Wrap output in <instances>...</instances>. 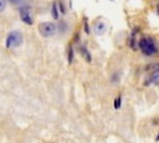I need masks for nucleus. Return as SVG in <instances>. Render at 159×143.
<instances>
[{"mask_svg":"<svg viewBox=\"0 0 159 143\" xmlns=\"http://www.w3.org/2000/svg\"><path fill=\"white\" fill-rule=\"evenodd\" d=\"M140 49L145 55H154L157 53V45L151 37H143L139 42Z\"/></svg>","mask_w":159,"mask_h":143,"instance_id":"1","label":"nucleus"},{"mask_svg":"<svg viewBox=\"0 0 159 143\" xmlns=\"http://www.w3.org/2000/svg\"><path fill=\"white\" fill-rule=\"evenodd\" d=\"M24 42V36L19 31H12L7 37V48H17Z\"/></svg>","mask_w":159,"mask_h":143,"instance_id":"2","label":"nucleus"},{"mask_svg":"<svg viewBox=\"0 0 159 143\" xmlns=\"http://www.w3.org/2000/svg\"><path fill=\"white\" fill-rule=\"evenodd\" d=\"M39 32L43 36L45 37H51L55 34L56 32V25L53 22H43L38 25Z\"/></svg>","mask_w":159,"mask_h":143,"instance_id":"3","label":"nucleus"},{"mask_svg":"<svg viewBox=\"0 0 159 143\" xmlns=\"http://www.w3.org/2000/svg\"><path fill=\"white\" fill-rule=\"evenodd\" d=\"M19 15H20V18H21L22 21L28 25H32L33 19H32V14H31L30 7H20Z\"/></svg>","mask_w":159,"mask_h":143,"instance_id":"4","label":"nucleus"},{"mask_svg":"<svg viewBox=\"0 0 159 143\" xmlns=\"http://www.w3.org/2000/svg\"><path fill=\"white\" fill-rule=\"evenodd\" d=\"M150 82L153 84H159V64L154 66V70L150 75Z\"/></svg>","mask_w":159,"mask_h":143,"instance_id":"5","label":"nucleus"},{"mask_svg":"<svg viewBox=\"0 0 159 143\" xmlns=\"http://www.w3.org/2000/svg\"><path fill=\"white\" fill-rule=\"evenodd\" d=\"M105 31H106V25L104 24L103 21H98L94 25V32L98 35H102L104 34Z\"/></svg>","mask_w":159,"mask_h":143,"instance_id":"6","label":"nucleus"},{"mask_svg":"<svg viewBox=\"0 0 159 143\" xmlns=\"http://www.w3.org/2000/svg\"><path fill=\"white\" fill-rule=\"evenodd\" d=\"M81 51H82V54H83V56L85 57V60H87V62H90V60H91V56H90V54H89L88 51H87L86 48L82 47L81 48Z\"/></svg>","mask_w":159,"mask_h":143,"instance_id":"7","label":"nucleus"},{"mask_svg":"<svg viewBox=\"0 0 159 143\" xmlns=\"http://www.w3.org/2000/svg\"><path fill=\"white\" fill-rule=\"evenodd\" d=\"M51 13H52L53 18H54V19H57L58 18V11H57V6H56V3H53L52 11H51Z\"/></svg>","mask_w":159,"mask_h":143,"instance_id":"8","label":"nucleus"},{"mask_svg":"<svg viewBox=\"0 0 159 143\" xmlns=\"http://www.w3.org/2000/svg\"><path fill=\"white\" fill-rule=\"evenodd\" d=\"M6 6H7L6 1H3V0H0V12H2L4 9H6Z\"/></svg>","mask_w":159,"mask_h":143,"instance_id":"9","label":"nucleus"},{"mask_svg":"<svg viewBox=\"0 0 159 143\" xmlns=\"http://www.w3.org/2000/svg\"><path fill=\"white\" fill-rule=\"evenodd\" d=\"M72 57H73V51L72 49L70 48V50H69V62H72Z\"/></svg>","mask_w":159,"mask_h":143,"instance_id":"10","label":"nucleus"}]
</instances>
